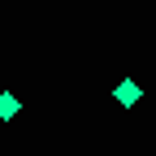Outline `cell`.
I'll return each mask as SVG.
<instances>
[{
    "label": "cell",
    "mask_w": 156,
    "mask_h": 156,
    "mask_svg": "<svg viewBox=\"0 0 156 156\" xmlns=\"http://www.w3.org/2000/svg\"><path fill=\"white\" fill-rule=\"evenodd\" d=\"M139 83H122V87H117V100H122V104H134V100H139Z\"/></svg>",
    "instance_id": "cell-1"
},
{
    "label": "cell",
    "mask_w": 156,
    "mask_h": 156,
    "mask_svg": "<svg viewBox=\"0 0 156 156\" xmlns=\"http://www.w3.org/2000/svg\"><path fill=\"white\" fill-rule=\"evenodd\" d=\"M17 113V95L13 91H0V117H13Z\"/></svg>",
    "instance_id": "cell-2"
}]
</instances>
